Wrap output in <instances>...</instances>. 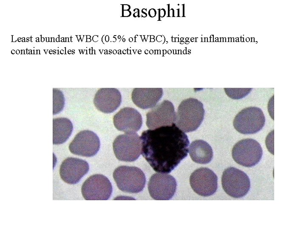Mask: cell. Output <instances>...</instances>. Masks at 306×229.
<instances>
[{"instance_id":"cell-21","label":"cell","mask_w":306,"mask_h":229,"mask_svg":"<svg viewBox=\"0 0 306 229\" xmlns=\"http://www.w3.org/2000/svg\"><path fill=\"white\" fill-rule=\"evenodd\" d=\"M148 15H149L150 17H155L157 15V11L154 9H151L148 12Z\"/></svg>"},{"instance_id":"cell-14","label":"cell","mask_w":306,"mask_h":229,"mask_svg":"<svg viewBox=\"0 0 306 229\" xmlns=\"http://www.w3.org/2000/svg\"><path fill=\"white\" fill-rule=\"evenodd\" d=\"M113 122L116 128L125 133L138 131L143 123L140 113L131 107L121 109L114 116Z\"/></svg>"},{"instance_id":"cell-31","label":"cell","mask_w":306,"mask_h":229,"mask_svg":"<svg viewBox=\"0 0 306 229\" xmlns=\"http://www.w3.org/2000/svg\"><path fill=\"white\" fill-rule=\"evenodd\" d=\"M122 53H123V54H126V50H123V51H122Z\"/></svg>"},{"instance_id":"cell-37","label":"cell","mask_w":306,"mask_h":229,"mask_svg":"<svg viewBox=\"0 0 306 229\" xmlns=\"http://www.w3.org/2000/svg\"><path fill=\"white\" fill-rule=\"evenodd\" d=\"M119 51H120V52H119L118 53L119 54H121V50H119Z\"/></svg>"},{"instance_id":"cell-24","label":"cell","mask_w":306,"mask_h":229,"mask_svg":"<svg viewBox=\"0 0 306 229\" xmlns=\"http://www.w3.org/2000/svg\"><path fill=\"white\" fill-rule=\"evenodd\" d=\"M159 16L160 15L161 17H165L166 14V11L165 9H161L160 11H159Z\"/></svg>"},{"instance_id":"cell-3","label":"cell","mask_w":306,"mask_h":229,"mask_svg":"<svg viewBox=\"0 0 306 229\" xmlns=\"http://www.w3.org/2000/svg\"><path fill=\"white\" fill-rule=\"evenodd\" d=\"M113 177L120 190L130 194L142 191L146 183L144 172L136 167H119L114 172Z\"/></svg>"},{"instance_id":"cell-5","label":"cell","mask_w":306,"mask_h":229,"mask_svg":"<svg viewBox=\"0 0 306 229\" xmlns=\"http://www.w3.org/2000/svg\"><path fill=\"white\" fill-rule=\"evenodd\" d=\"M265 117L259 108L251 107L241 110L235 117L234 127L236 130L244 135L258 133L264 127Z\"/></svg>"},{"instance_id":"cell-1","label":"cell","mask_w":306,"mask_h":229,"mask_svg":"<svg viewBox=\"0 0 306 229\" xmlns=\"http://www.w3.org/2000/svg\"><path fill=\"white\" fill-rule=\"evenodd\" d=\"M141 154L155 172L168 174L187 156L189 141L175 124L142 133Z\"/></svg>"},{"instance_id":"cell-27","label":"cell","mask_w":306,"mask_h":229,"mask_svg":"<svg viewBox=\"0 0 306 229\" xmlns=\"http://www.w3.org/2000/svg\"><path fill=\"white\" fill-rule=\"evenodd\" d=\"M142 13H143V15H142V17H147V14L145 13V12H144V10L142 9Z\"/></svg>"},{"instance_id":"cell-22","label":"cell","mask_w":306,"mask_h":229,"mask_svg":"<svg viewBox=\"0 0 306 229\" xmlns=\"http://www.w3.org/2000/svg\"><path fill=\"white\" fill-rule=\"evenodd\" d=\"M132 15L131 12L129 10H122V16L123 17H128Z\"/></svg>"},{"instance_id":"cell-9","label":"cell","mask_w":306,"mask_h":229,"mask_svg":"<svg viewBox=\"0 0 306 229\" xmlns=\"http://www.w3.org/2000/svg\"><path fill=\"white\" fill-rule=\"evenodd\" d=\"M190 183L193 191L203 197H209L216 193L218 188V177L207 168H201L191 174Z\"/></svg>"},{"instance_id":"cell-28","label":"cell","mask_w":306,"mask_h":229,"mask_svg":"<svg viewBox=\"0 0 306 229\" xmlns=\"http://www.w3.org/2000/svg\"><path fill=\"white\" fill-rule=\"evenodd\" d=\"M109 36L108 35L106 36L105 37V41H106V42H109Z\"/></svg>"},{"instance_id":"cell-39","label":"cell","mask_w":306,"mask_h":229,"mask_svg":"<svg viewBox=\"0 0 306 229\" xmlns=\"http://www.w3.org/2000/svg\"><path fill=\"white\" fill-rule=\"evenodd\" d=\"M118 39H120V38H121V36H118Z\"/></svg>"},{"instance_id":"cell-8","label":"cell","mask_w":306,"mask_h":229,"mask_svg":"<svg viewBox=\"0 0 306 229\" xmlns=\"http://www.w3.org/2000/svg\"><path fill=\"white\" fill-rule=\"evenodd\" d=\"M81 192L86 200H108L112 194V185L105 176L95 174L84 182L82 186Z\"/></svg>"},{"instance_id":"cell-25","label":"cell","mask_w":306,"mask_h":229,"mask_svg":"<svg viewBox=\"0 0 306 229\" xmlns=\"http://www.w3.org/2000/svg\"><path fill=\"white\" fill-rule=\"evenodd\" d=\"M133 16L134 17H140V10L138 9V10L137 12H135L134 14H133Z\"/></svg>"},{"instance_id":"cell-19","label":"cell","mask_w":306,"mask_h":229,"mask_svg":"<svg viewBox=\"0 0 306 229\" xmlns=\"http://www.w3.org/2000/svg\"><path fill=\"white\" fill-rule=\"evenodd\" d=\"M227 95L233 99H241L250 93L252 88H225Z\"/></svg>"},{"instance_id":"cell-20","label":"cell","mask_w":306,"mask_h":229,"mask_svg":"<svg viewBox=\"0 0 306 229\" xmlns=\"http://www.w3.org/2000/svg\"><path fill=\"white\" fill-rule=\"evenodd\" d=\"M53 114H56L60 113L63 108L64 104V99L62 93L60 95L56 94L55 92L53 91Z\"/></svg>"},{"instance_id":"cell-6","label":"cell","mask_w":306,"mask_h":229,"mask_svg":"<svg viewBox=\"0 0 306 229\" xmlns=\"http://www.w3.org/2000/svg\"><path fill=\"white\" fill-rule=\"evenodd\" d=\"M222 183L225 192L234 198L244 197L251 188L248 176L243 171L234 167L228 168L224 171Z\"/></svg>"},{"instance_id":"cell-7","label":"cell","mask_w":306,"mask_h":229,"mask_svg":"<svg viewBox=\"0 0 306 229\" xmlns=\"http://www.w3.org/2000/svg\"><path fill=\"white\" fill-rule=\"evenodd\" d=\"M233 158L238 164L251 167L258 164L263 155V150L258 142L251 138L240 140L233 146Z\"/></svg>"},{"instance_id":"cell-29","label":"cell","mask_w":306,"mask_h":229,"mask_svg":"<svg viewBox=\"0 0 306 229\" xmlns=\"http://www.w3.org/2000/svg\"><path fill=\"white\" fill-rule=\"evenodd\" d=\"M127 53H128V54H132V53H131V50H129L128 49H127Z\"/></svg>"},{"instance_id":"cell-4","label":"cell","mask_w":306,"mask_h":229,"mask_svg":"<svg viewBox=\"0 0 306 229\" xmlns=\"http://www.w3.org/2000/svg\"><path fill=\"white\" fill-rule=\"evenodd\" d=\"M113 147L115 155L120 161L133 162L141 154V140L136 132L118 136L114 141Z\"/></svg>"},{"instance_id":"cell-23","label":"cell","mask_w":306,"mask_h":229,"mask_svg":"<svg viewBox=\"0 0 306 229\" xmlns=\"http://www.w3.org/2000/svg\"><path fill=\"white\" fill-rule=\"evenodd\" d=\"M122 10H129L131 6L128 4H122Z\"/></svg>"},{"instance_id":"cell-35","label":"cell","mask_w":306,"mask_h":229,"mask_svg":"<svg viewBox=\"0 0 306 229\" xmlns=\"http://www.w3.org/2000/svg\"><path fill=\"white\" fill-rule=\"evenodd\" d=\"M141 53H142L141 50H139V51H138V53H139V54H141Z\"/></svg>"},{"instance_id":"cell-10","label":"cell","mask_w":306,"mask_h":229,"mask_svg":"<svg viewBox=\"0 0 306 229\" xmlns=\"http://www.w3.org/2000/svg\"><path fill=\"white\" fill-rule=\"evenodd\" d=\"M176 180L165 173L153 174L148 183L150 195L155 200H169L174 196L177 188Z\"/></svg>"},{"instance_id":"cell-30","label":"cell","mask_w":306,"mask_h":229,"mask_svg":"<svg viewBox=\"0 0 306 229\" xmlns=\"http://www.w3.org/2000/svg\"><path fill=\"white\" fill-rule=\"evenodd\" d=\"M133 39L132 38H129V42H132V41H133Z\"/></svg>"},{"instance_id":"cell-13","label":"cell","mask_w":306,"mask_h":229,"mask_svg":"<svg viewBox=\"0 0 306 229\" xmlns=\"http://www.w3.org/2000/svg\"><path fill=\"white\" fill-rule=\"evenodd\" d=\"M89 169V165L85 160L68 158L63 160L60 166V176L65 183L75 184L88 173Z\"/></svg>"},{"instance_id":"cell-26","label":"cell","mask_w":306,"mask_h":229,"mask_svg":"<svg viewBox=\"0 0 306 229\" xmlns=\"http://www.w3.org/2000/svg\"><path fill=\"white\" fill-rule=\"evenodd\" d=\"M92 39H93V40L94 42H98V35L94 36L93 37Z\"/></svg>"},{"instance_id":"cell-34","label":"cell","mask_w":306,"mask_h":229,"mask_svg":"<svg viewBox=\"0 0 306 229\" xmlns=\"http://www.w3.org/2000/svg\"><path fill=\"white\" fill-rule=\"evenodd\" d=\"M148 52H148V50H145V54H147V53H148Z\"/></svg>"},{"instance_id":"cell-40","label":"cell","mask_w":306,"mask_h":229,"mask_svg":"<svg viewBox=\"0 0 306 229\" xmlns=\"http://www.w3.org/2000/svg\"><path fill=\"white\" fill-rule=\"evenodd\" d=\"M186 40H188V38H186Z\"/></svg>"},{"instance_id":"cell-16","label":"cell","mask_w":306,"mask_h":229,"mask_svg":"<svg viewBox=\"0 0 306 229\" xmlns=\"http://www.w3.org/2000/svg\"><path fill=\"white\" fill-rule=\"evenodd\" d=\"M163 93L162 88H134L132 93V100L140 108H151L157 104Z\"/></svg>"},{"instance_id":"cell-15","label":"cell","mask_w":306,"mask_h":229,"mask_svg":"<svg viewBox=\"0 0 306 229\" xmlns=\"http://www.w3.org/2000/svg\"><path fill=\"white\" fill-rule=\"evenodd\" d=\"M121 102V93L116 88H100L94 100L97 109L105 113H113L119 107Z\"/></svg>"},{"instance_id":"cell-17","label":"cell","mask_w":306,"mask_h":229,"mask_svg":"<svg viewBox=\"0 0 306 229\" xmlns=\"http://www.w3.org/2000/svg\"><path fill=\"white\" fill-rule=\"evenodd\" d=\"M188 152L193 161L199 164H207L213 159V151L211 147L206 141L202 140L192 142Z\"/></svg>"},{"instance_id":"cell-18","label":"cell","mask_w":306,"mask_h":229,"mask_svg":"<svg viewBox=\"0 0 306 229\" xmlns=\"http://www.w3.org/2000/svg\"><path fill=\"white\" fill-rule=\"evenodd\" d=\"M73 129V124L69 119L65 118L54 119L53 144L60 145L65 143L70 136Z\"/></svg>"},{"instance_id":"cell-2","label":"cell","mask_w":306,"mask_h":229,"mask_svg":"<svg viewBox=\"0 0 306 229\" xmlns=\"http://www.w3.org/2000/svg\"><path fill=\"white\" fill-rule=\"evenodd\" d=\"M205 115L203 104L189 98L181 102L176 113V126L185 133L193 132L200 127Z\"/></svg>"},{"instance_id":"cell-38","label":"cell","mask_w":306,"mask_h":229,"mask_svg":"<svg viewBox=\"0 0 306 229\" xmlns=\"http://www.w3.org/2000/svg\"><path fill=\"white\" fill-rule=\"evenodd\" d=\"M122 41H123V42H125V39H124H124H123V40H122Z\"/></svg>"},{"instance_id":"cell-36","label":"cell","mask_w":306,"mask_h":229,"mask_svg":"<svg viewBox=\"0 0 306 229\" xmlns=\"http://www.w3.org/2000/svg\"><path fill=\"white\" fill-rule=\"evenodd\" d=\"M168 54H170V53H171V51H170V50H169V51H168Z\"/></svg>"},{"instance_id":"cell-32","label":"cell","mask_w":306,"mask_h":229,"mask_svg":"<svg viewBox=\"0 0 306 229\" xmlns=\"http://www.w3.org/2000/svg\"><path fill=\"white\" fill-rule=\"evenodd\" d=\"M117 51H116V50H114V51H113V54H116V53H117Z\"/></svg>"},{"instance_id":"cell-12","label":"cell","mask_w":306,"mask_h":229,"mask_svg":"<svg viewBox=\"0 0 306 229\" xmlns=\"http://www.w3.org/2000/svg\"><path fill=\"white\" fill-rule=\"evenodd\" d=\"M146 125L149 129L170 126L175 123L176 113L170 101L164 100L155 105L146 114Z\"/></svg>"},{"instance_id":"cell-11","label":"cell","mask_w":306,"mask_h":229,"mask_svg":"<svg viewBox=\"0 0 306 229\" xmlns=\"http://www.w3.org/2000/svg\"><path fill=\"white\" fill-rule=\"evenodd\" d=\"M100 146V140L97 134L86 130L76 135L69 145V150L76 155L91 157L98 153Z\"/></svg>"},{"instance_id":"cell-33","label":"cell","mask_w":306,"mask_h":229,"mask_svg":"<svg viewBox=\"0 0 306 229\" xmlns=\"http://www.w3.org/2000/svg\"><path fill=\"white\" fill-rule=\"evenodd\" d=\"M149 52L150 53V54H153V52H154L152 50H150V51Z\"/></svg>"}]
</instances>
